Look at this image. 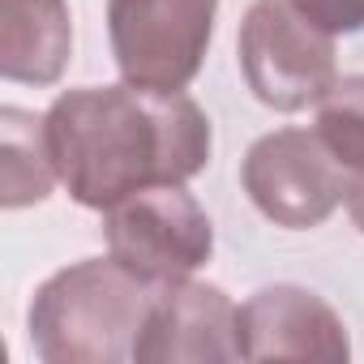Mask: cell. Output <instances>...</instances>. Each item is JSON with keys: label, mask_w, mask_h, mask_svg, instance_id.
I'll return each mask as SVG.
<instances>
[{"label": "cell", "mask_w": 364, "mask_h": 364, "mask_svg": "<svg viewBox=\"0 0 364 364\" xmlns=\"http://www.w3.org/2000/svg\"><path fill=\"white\" fill-rule=\"evenodd\" d=\"M43 120L60 185L86 210H112L154 185H185L210 163V120L185 90L77 86Z\"/></svg>", "instance_id": "cell-1"}, {"label": "cell", "mask_w": 364, "mask_h": 364, "mask_svg": "<svg viewBox=\"0 0 364 364\" xmlns=\"http://www.w3.org/2000/svg\"><path fill=\"white\" fill-rule=\"evenodd\" d=\"M154 287L116 257H86L56 270L31 300L26 330L43 364L133 360Z\"/></svg>", "instance_id": "cell-2"}, {"label": "cell", "mask_w": 364, "mask_h": 364, "mask_svg": "<svg viewBox=\"0 0 364 364\" xmlns=\"http://www.w3.org/2000/svg\"><path fill=\"white\" fill-rule=\"evenodd\" d=\"M236 48L253 99L274 112H304L338 82L330 35L296 9V0H253Z\"/></svg>", "instance_id": "cell-3"}, {"label": "cell", "mask_w": 364, "mask_h": 364, "mask_svg": "<svg viewBox=\"0 0 364 364\" xmlns=\"http://www.w3.org/2000/svg\"><path fill=\"white\" fill-rule=\"evenodd\" d=\"M107 253L141 283L163 287L189 279L215 253L210 215L185 185H154L116 202L103 219Z\"/></svg>", "instance_id": "cell-4"}, {"label": "cell", "mask_w": 364, "mask_h": 364, "mask_svg": "<svg viewBox=\"0 0 364 364\" xmlns=\"http://www.w3.org/2000/svg\"><path fill=\"white\" fill-rule=\"evenodd\" d=\"M219 0H107V39L120 77L146 90H185L215 39Z\"/></svg>", "instance_id": "cell-5"}, {"label": "cell", "mask_w": 364, "mask_h": 364, "mask_svg": "<svg viewBox=\"0 0 364 364\" xmlns=\"http://www.w3.org/2000/svg\"><path fill=\"white\" fill-rule=\"evenodd\" d=\"M245 193L274 228H317L343 202V171L330 159L317 129H279L249 146L245 167Z\"/></svg>", "instance_id": "cell-6"}, {"label": "cell", "mask_w": 364, "mask_h": 364, "mask_svg": "<svg viewBox=\"0 0 364 364\" xmlns=\"http://www.w3.org/2000/svg\"><path fill=\"white\" fill-rule=\"evenodd\" d=\"M236 355L240 360H326L351 355L343 317L313 291L274 283L253 291L236 309Z\"/></svg>", "instance_id": "cell-7"}, {"label": "cell", "mask_w": 364, "mask_h": 364, "mask_svg": "<svg viewBox=\"0 0 364 364\" xmlns=\"http://www.w3.org/2000/svg\"><path fill=\"white\" fill-rule=\"evenodd\" d=\"M137 364H215L236 355V304L223 287L176 279L154 287L146 326L133 347Z\"/></svg>", "instance_id": "cell-8"}, {"label": "cell", "mask_w": 364, "mask_h": 364, "mask_svg": "<svg viewBox=\"0 0 364 364\" xmlns=\"http://www.w3.org/2000/svg\"><path fill=\"white\" fill-rule=\"evenodd\" d=\"M73 52L69 0H0V73L22 86L60 82Z\"/></svg>", "instance_id": "cell-9"}, {"label": "cell", "mask_w": 364, "mask_h": 364, "mask_svg": "<svg viewBox=\"0 0 364 364\" xmlns=\"http://www.w3.org/2000/svg\"><path fill=\"white\" fill-rule=\"evenodd\" d=\"M56 163L48 150V120L22 107H0V206L18 210L52 193Z\"/></svg>", "instance_id": "cell-10"}, {"label": "cell", "mask_w": 364, "mask_h": 364, "mask_svg": "<svg viewBox=\"0 0 364 364\" xmlns=\"http://www.w3.org/2000/svg\"><path fill=\"white\" fill-rule=\"evenodd\" d=\"M317 137L343 171V206L364 236V73L338 77L317 103Z\"/></svg>", "instance_id": "cell-11"}, {"label": "cell", "mask_w": 364, "mask_h": 364, "mask_svg": "<svg viewBox=\"0 0 364 364\" xmlns=\"http://www.w3.org/2000/svg\"><path fill=\"white\" fill-rule=\"evenodd\" d=\"M296 9L317 22L326 35H355L364 31V0H296Z\"/></svg>", "instance_id": "cell-12"}]
</instances>
